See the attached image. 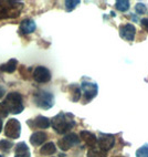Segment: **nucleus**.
Here are the masks:
<instances>
[{
	"label": "nucleus",
	"instance_id": "nucleus-16",
	"mask_svg": "<svg viewBox=\"0 0 148 157\" xmlns=\"http://www.w3.org/2000/svg\"><path fill=\"white\" fill-rule=\"evenodd\" d=\"M56 151V147L54 145V143L50 142V143H47L42 146L41 149H40V153L42 155H45V156H49V155H53Z\"/></svg>",
	"mask_w": 148,
	"mask_h": 157
},
{
	"label": "nucleus",
	"instance_id": "nucleus-26",
	"mask_svg": "<svg viewBox=\"0 0 148 157\" xmlns=\"http://www.w3.org/2000/svg\"><path fill=\"white\" fill-rule=\"evenodd\" d=\"M140 22H142V28L145 29V30L148 32V19H142Z\"/></svg>",
	"mask_w": 148,
	"mask_h": 157
},
{
	"label": "nucleus",
	"instance_id": "nucleus-6",
	"mask_svg": "<svg viewBox=\"0 0 148 157\" xmlns=\"http://www.w3.org/2000/svg\"><path fill=\"white\" fill-rule=\"evenodd\" d=\"M81 90L83 93V96H84V101L85 102H89L92 101L93 98L96 96L97 94V85L95 84V83H91V82H83L81 84Z\"/></svg>",
	"mask_w": 148,
	"mask_h": 157
},
{
	"label": "nucleus",
	"instance_id": "nucleus-5",
	"mask_svg": "<svg viewBox=\"0 0 148 157\" xmlns=\"http://www.w3.org/2000/svg\"><path fill=\"white\" fill-rule=\"evenodd\" d=\"M5 134L7 137L12 138V140H17L20 137L21 134V124L16 118H11L7 122L6 128H5Z\"/></svg>",
	"mask_w": 148,
	"mask_h": 157
},
{
	"label": "nucleus",
	"instance_id": "nucleus-7",
	"mask_svg": "<svg viewBox=\"0 0 148 157\" xmlns=\"http://www.w3.org/2000/svg\"><path fill=\"white\" fill-rule=\"evenodd\" d=\"M80 143V137L74 133L65 135L64 137L58 142V145L62 151H69V149L74 145H78Z\"/></svg>",
	"mask_w": 148,
	"mask_h": 157
},
{
	"label": "nucleus",
	"instance_id": "nucleus-25",
	"mask_svg": "<svg viewBox=\"0 0 148 157\" xmlns=\"http://www.w3.org/2000/svg\"><path fill=\"white\" fill-rule=\"evenodd\" d=\"M8 114H9V112H8V109H6V106H5V104L0 103V116H2V117H6Z\"/></svg>",
	"mask_w": 148,
	"mask_h": 157
},
{
	"label": "nucleus",
	"instance_id": "nucleus-29",
	"mask_svg": "<svg viewBox=\"0 0 148 157\" xmlns=\"http://www.w3.org/2000/svg\"><path fill=\"white\" fill-rule=\"evenodd\" d=\"M0 157H5V156H2V155H0Z\"/></svg>",
	"mask_w": 148,
	"mask_h": 157
},
{
	"label": "nucleus",
	"instance_id": "nucleus-13",
	"mask_svg": "<svg viewBox=\"0 0 148 157\" xmlns=\"http://www.w3.org/2000/svg\"><path fill=\"white\" fill-rule=\"evenodd\" d=\"M47 134L44 132H36L31 135L30 137V143L32 144L33 146H39L42 145L44 143L45 140H47Z\"/></svg>",
	"mask_w": 148,
	"mask_h": 157
},
{
	"label": "nucleus",
	"instance_id": "nucleus-3",
	"mask_svg": "<svg viewBox=\"0 0 148 157\" xmlns=\"http://www.w3.org/2000/svg\"><path fill=\"white\" fill-rule=\"evenodd\" d=\"M2 103L5 104V106L8 109L9 113L19 114V113H21L23 111L22 96L17 92L9 93L8 95H7L6 100H5Z\"/></svg>",
	"mask_w": 148,
	"mask_h": 157
},
{
	"label": "nucleus",
	"instance_id": "nucleus-2",
	"mask_svg": "<svg viewBox=\"0 0 148 157\" xmlns=\"http://www.w3.org/2000/svg\"><path fill=\"white\" fill-rule=\"evenodd\" d=\"M22 3L19 1H0V20L17 18L21 12Z\"/></svg>",
	"mask_w": 148,
	"mask_h": 157
},
{
	"label": "nucleus",
	"instance_id": "nucleus-18",
	"mask_svg": "<svg viewBox=\"0 0 148 157\" xmlns=\"http://www.w3.org/2000/svg\"><path fill=\"white\" fill-rule=\"evenodd\" d=\"M33 123L39 128H47L50 126V120L47 117H44V116H38L33 121Z\"/></svg>",
	"mask_w": 148,
	"mask_h": 157
},
{
	"label": "nucleus",
	"instance_id": "nucleus-21",
	"mask_svg": "<svg viewBox=\"0 0 148 157\" xmlns=\"http://www.w3.org/2000/svg\"><path fill=\"white\" fill-rule=\"evenodd\" d=\"M78 5H80L78 0H66L65 1V9H66V11H72Z\"/></svg>",
	"mask_w": 148,
	"mask_h": 157
},
{
	"label": "nucleus",
	"instance_id": "nucleus-14",
	"mask_svg": "<svg viewBox=\"0 0 148 157\" xmlns=\"http://www.w3.org/2000/svg\"><path fill=\"white\" fill-rule=\"evenodd\" d=\"M14 157H30V151H29L27 144L21 142L16 147V156Z\"/></svg>",
	"mask_w": 148,
	"mask_h": 157
},
{
	"label": "nucleus",
	"instance_id": "nucleus-12",
	"mask_svg": "<svg viewBox=\"0 0 148 157\" xmlns=\"http://www.w3.org/2000/svg\"><path fill=\"white\" fill-rule=\"evenodd\" d=\"M36 23H34L33 20H31V19H25L20 23V32L23 34L32 33V32L36 30Z\"/></svg>",
	"mask_w": 148,
	"mask_h": 157
},
{
	"label": "nucleus",
	"instance_id": "nucleus-15",
	"mask_svg": "<svg viewBox=\"0 0 148 157\" xmlns=\"http://www.w3.org/2000/svg\"><path fill=\"white\" fill-rule=\"evenodd\" d=\"M18 67V61L16 59H11L9 60L7 63L2 64L0 67V70L3 71V72H7V73H13L16 71Z\"/></svg>",
	"mask_w": 148,
	"mask_h": 157
},
{
	"label": "nucleus",
	"instance_id": "nucleus-24",
	"mask_svg": "<svg viewBox=\"0 0 148 157\" xmlns=\"http://www.w3.org/2000/svg\"><path fill=\"white\" fill-rule=\"evenodd\" d=\"M135 10H136V12L138 14H142L146 12V6L144 5V3H137L136 6H135Z\"/></svg>",
	"mask_w": 148,
	"mask_h": 157
},
{
	"label": "nucleus",
	"instance_id": "nucleus-22",
	"mask_svg": "<svg viewBox=\"0 0 148 157\" xmlns=\"http://www.w3.org/2000/svg\"><path fill=\"white\" fill-rule=\"evenodd\" d=\"M12 147V143L9 140H0V149L2 151H9Z\"/></svg>",
	"mask_w": 148,
	"mask_h": 157
},
{
	"label": "nucleus",
	"instance_id": "nucleus-9",
	"mask_svg": "<svg viewBox=\"0 0 148 157\" xmlns=\"http://www.w3.org/2000/svg\"><path fill=\"white\" fill-rule=\"evenodd\" d=\"M97 147H100L101 149L105 151H108L109 149L112 148L115 144V138L113 135L109 134H102L101 137L98 138L97 140Z\"/></svg>",
	"mask_w": 148,
	"mask_h": 157
},
{
	"label": "nucleus",
	"instance_id": "nucleus-4",
	"mask_svg": "<svg viewBox=\"0 0 148 157\" xmlns=\"http://www.w3.org/2000/svg\"><path fill=\"white\" fill-rule=\"evenodd\" d=\"M34 103L38 107L42 109H49L54 105V98L50 92L39 90L33 95Z\"/></svg>",
	"mask_w": 148,
	"mask_h": 157
},
{
	"label": "nucleus",
	"instance_id": "nucleus-8",
	"mask_svg": "<svg viewBox=\"0 0 148 157\" xmlns=\"http://www.w3.org/2000/svg\"><path fill=\"white\" fill-rule=\"evenodd\" d=\"M33 78L38 83H47L51 80V73L44 67H38L33 71Z\"/></svg>",
	"mask_w": 148,
	"mask_h": 157
},
{
	"label": "nucleus",
	"instance_id": "nucleus-17",
	"mask_svg": "<svg viewBox=\"0 0 148 157\" xmlns=\"http://www.w3.org/2000/svg\"><path fill=\"white\" fill-rule=\"evenodd\" d=\"M107 156V151H103L97 146H94V147H91L87 151V157H106Z\"/></svg>",
	"mask_w": 148,
	"mask_h": 157
},
{
	"label": "nucleus",
	"instance_id": "nucleus-11",
	"mask_svg": "<svg viewBox=\"0 0 148 157\" xmlns=\"http://www.w3.org/2000/svg\"><path fill=\"white\" fill-rule=\"evenodd\" d=\"M80 136H81V140H83L87 146H89V147L96 146L97 138H96V136H95L93 133L87 132V131H82V132L80 133Z\"/></svg>",
	"mask_w": 148,
	"mask_h": 157
},
{
	"label": "nucleus",
	"instance_id": "nucleus-10",
	"mask_svg": "<svg viewBox=\"0 0 148 157\" xmlns=\"http://www.w3.org/2000/svg\"><path fill=\"white\" fill-rule=\"evenodd\" d=\"M135 33H136V29L133 25L127 23V25H122L120 28V34L123 39L127 40V41H133L135 38Z\"/></svg>",
	"mask_w": 148,
	"mask_h": 157
},
{
	"label": "nucleus",
	"instance_id": "nucleus-23",
	"mask_svg": "<svg viewBox=\"0 0 148 157\" xmlns=\"http://www.w3.org/2000/svg\"><path fill=\"white\" fill-rule=\"evenodd\" d=\"M136 157H148V145H145L137 149Z\"/></svg>",
	"mask_w": 148,
	"mask_h": 157
},
{
	"label": "nucleus",
	"instance_id": "nucleus-27",
	"mask_svg": "<svg viewBox=\"0 0 148 157\" xmlns=\"http://www.w3.org/2000/svg\"><path fill=\"white\" fill-rule=\"evenodd\" d=\"M5 94H6V90H5V87L0 85V98H2V96L5 95Z\"/></svg>",
	"mask_w": 148,
	"mask_h": 157
},
{
	"label": "nucleus",
	"instance_id": "nucleus-19",
	"mask_svg": "<svg viewBox=\"0 0 148 157\" xmlns=\"http://www.w3.org/2000/svg\"><path fill=\"white\" fill-rule=\"evenodd\" d=\"M116 9L118 11L125 12L129 9V1L127 0H118L116 1Z\"/></svg>",
	"mask_w": 148,
	"mask_h": 157
},
{
	"label": "nucleus",
	"instance_id": "nucleus-20",
	"mask_svg": "<svg viewBox=\"0 0 148 157\" xmlns=\"http://www.w3.org/2000/svg\"><path fill=\"white\" fill-rule=\"evenodd\" d=\"M70 91H71V94H72V101L73 102H78L81 98V90H80V87L75 86V85H72L70 87Z\"/></svg>",
	"mask_w": 148,
	"mask_h": 157
},
{
	"label": "nucleus",
	"instance_id": "nucleus-28",
	"mask_svg": "<svg viewBox=\"0 0 148 157\" xmlns=\"http://www.w3.org/2000/svg\"><path fill=\"white\" fill-rule=\"evenodd\" d=\"M1 131H2V121L0 120V133H1Z\"/></svg>",
	"mask_w": 148,
	"mask_h": 157
},
{
	"label": "nucleus",
	"instance_id": "nucleus-1",
	"mask_svg": "<svg viewBox=\"0 0 148 157\" xmlns=\"http://www.w3.org/2000/svg\"><path fill=\"white\" fill-rule=\"evenodd\" d=\"M74 125H75V122L71 114L60 113L52 120V127L58 134H65L70 129H72Z\"/></svg>",
	"mask_w": 148,
	"mask_h": 157
}]
</instances>
